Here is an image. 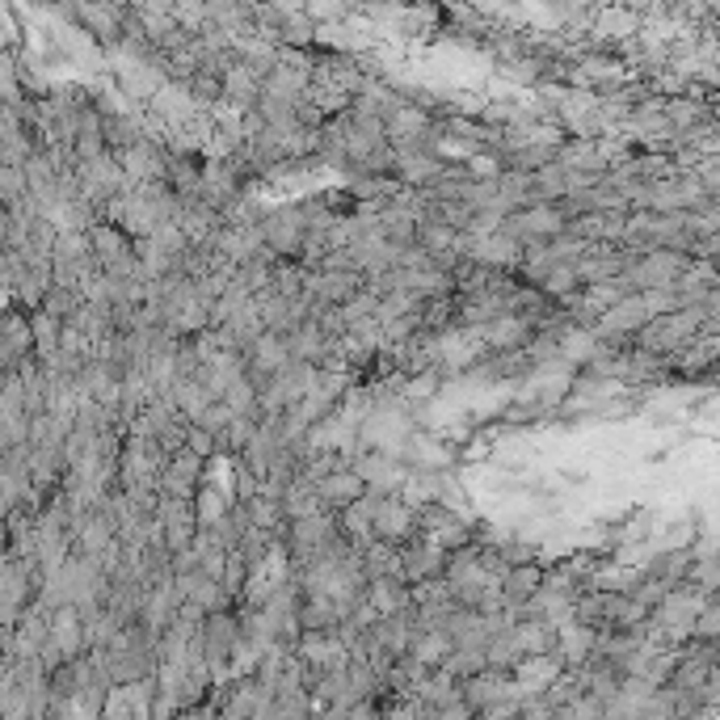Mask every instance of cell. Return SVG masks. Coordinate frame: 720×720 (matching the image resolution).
<instances>
[{"label": "cell", "mask_w": 720, "mask_h": 720, "mask_svg": "<svg viewBox=\"0 0 720 720\" xmlns=\"http://www.w3.org/2000/svg\"><path fill=\"white\" fill-rule=\"evenodd\" d=\"M569 211L561 203H527L518 207V211H506L501 215V232H510L518 236L522 245H531V241H552V236H561L564 227H569Z\"/></svg>", "instance_id": "6da1fadb"}, {"label": "cell", "mask_w": 720, "mask_h": 720, "mask_svg": "<svg viewBox=\"0 0 720 720\" xmlns=\"http://www.w3.org/2000/svg\"><path fill=\"white\" fill-rule=\"evenodd\" d=\"M262 232V245L271 248L274 257H295L304 236H308V220H304V207H278L271 215L257 220Z\"/></svg>", "instance_id": "7a4b0ae2"}, {"label": "cell", "mask_w": 720, "mask_h": 720, "mask_svg": "<svg viewBox=\"0 0 720 720\" xmlns=\"http://www.w3.org/2000/svg\"><path fill=\"white\" fill-rule=\"evenodd\" d=\"M396 459L405 464V468H413V473H447V468H455L459 464V451L451 447V443H443L438 434H430V430H413L405 443L396 447Z\"/></svg>", "instance_id": "3957f363"}, {"label": "cell", "mask_w": 720, "mask_h": 720, "mask_svg": "<svg viewBox=\"0 0 720 720\" xmlns=\"http://www.w3.org/2000/svg\"><path fill=\"white\" fill-rule=\"evenodd\" d=\"M640 25H645V18L636 13V9H628V4H599V9H590V39L594 43H607V46H620L628 43V39H636L640 34Z\"/></svg>", "instance_id": "277c9868"}, {"label": "cell", "mask_w": 720, "mask_h": 720, "mask_svg": "<svg viewBox=\"0 0 720 720\" xmlns=\"http://www.w3.org/2000/svg\"><path fill=\"white\" fill-rule=\"evenodd\" d=\"M203 476H207L203 455H194L190 447H178V451H169V464L160 468L157 489L165 497H194V489L203 485Z\"/></svg>", "instance_id": "5b68a950"}, {"label": "cell", "mask_w": 720, "mask_h": 720, "mask_svg": "<svg viewBox=\"0 0 720 720\" xmlns=\"http://www.w3.org/2000/svg\"><path fill=\"white\" fill-rule=\"evenodd\" d=\"M371 531L383 543H405L409 536H417V510L396 494H380L375 497V515H371Z\"/></svg>", "instance_id": "8992f818"}, {"label": "cell", "mask_w": 720, "mask_h": 720, "mask_svg": "<svg viewBox=\"0 0 720 720\" xmlns=\"http://www.w3.org/2000/svg\"><path fill=\"white\" fill-rule=\"evenodd\" d=\"M594 640H599V628L594 624H585L578 615H569L557 624V653H561V661L573 670V666H585L590 657H594Z\"/></svg>", "instance_id": "52a82bcc"}, {"label": "cell", "mask_w": 720, "mask_h": 720, "mask_svg": "<svg viewBox=\"0 0 720 720\" xmlns=\"http://www.w3.org/2000/svg\"><path fill=\"white\" fill-rule=\"evenodd\" d=\"M313 485H316V497H320L325 510H341V506H350V501H359V497L367 494V480H362L350 464L325 473L320 480H313Z\"/></svg>", "instance_id": "ba28073f"}, {"label": "cell", "mask_w": 720, "mask_h": 720, "mask_svg": "<svg viewBox=\"0 0 720 720\" xmlns=\"http://www.w3.org/2000/svg\"><path fill=\"white\" fill-rule=\"evenodd\" d=\"M220 85H224V106H236V110H248L253 102H257V93H262V72L245 64V60H232L220 76Z\"/></svg>", "instance_id": "9c48e42d"}, {"label": "cell", "mask_w": 720, "mask_h": 720, "mask_svg": "<svg viewBox=\"0 0 720 720\" xmlns=\"http://www.w3.org/2000/svg\"><path fill=\"white\" fill-rule=\"evenodd\" d=\"M543 578H548V564H540L536 557L510 564V569L501 573V594H506V603H510V607H522V603L543 585Z\"/></svg>", "instance_id": "30bf717a"}, {"label": "cell", "mask_w": 720, "mask_h": 720, "mask_svg": "<svg viewBox=\"0 0 720 720\" xmlns=\"http://www.w3.org/2000/svg\"><path fill=\"white\" fill-rule=\"evenodd\" d=\"M362 599L371 603V611H375V615L405 611L409 607V582H405V578H367Z\"/></svg>", "instance_id": "8fae6325"}, {"label": "cell", "mask_w": 720, "mask_h": 720, "mask_svg": "<svg viewBox=\"0 0 720 720\" xmlns=\"http://www.w3.org/2000/svg\"><path fill=\"white\" fill-rule=\"evenodd\" d=\"M451 636H447V628H417L413 632V640H409V657L413 661H422L426 670H434V666H443L451 657Z\"/></svg>", "instance_id": "7c38bea8"}, {"label": "cell", "mask_w": 720, "mask_h": 720, "mask_svg": "<svg viewBox=\"0 0 720 720\" xmlns=\"http://www.w3.org/2000/svg\"><path fill=\"white\" fill-rule=\"evenodd\" d=\"M123 165H127V178L157 181V178H165L169 157L160 152L157 144H131V148H127V157H123Z\"/></svg>", "instance_id": "4fadbf2b"}, {"label": "cell", "mask_w": 720, "mask_h": 720, "mask_svg": "<svg viewBox=\"0 0 720 720\" xmlns=\"http://www.w3.org/2000/svg\"><path fill=\"white\" fill-rule=\"evenodd\" d=\"M241 510H245V518H248V527H262V531H283V501L278 497H271V494H253L241 501Z\"/></svg>", "instance_id": "5bb4252c"}, {"label": "cell", "mask_w": 720, "mask_h": 720, "mask_svg": "<svg viewBox=\"0 0 720 720\" xmlns=\"http://www.w3.org/2000/svg\"><path fill=\"white\" fill-rule=\"evenodd\" d=\"M536 287H540L552 304H561L564 295H573L582 283H578V274H573V262H557V266H548V271L536 278Z\"/></svg>", "instance_id": "9a60e30c"}, {"label": "cell", "mask_w": 720, "mask_h": 720, "mask_svg": "<svg viewBox=\"0 0 720 720\" xmlns=\"http://www.w3.org/2000/svg\"><path fill=\"white\" fill-rule=\"evenodd\" d=\"M232 413H248V417H262L257 413V383L248 380V375H236V380L224 388V396H220Z\"/></svg>", "instance_id": "2e32d148"}, {"label": "cell", "mask_w": 720, "mask_h": 720, "mask_svg": "<svg viewBox=\"0 0 720 720\" xmlns=\"http://www.w3.org/2000/svg\"><path fill=\"white\" fill-rule=\"evenodd\" d=\"M186 447L194 451V455H203V459H211V455H215V434L203 426H194V422H186Z\"/></svg>", "instance_id": "e0dca14e"}]
</instances>
